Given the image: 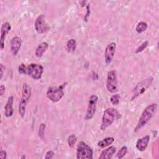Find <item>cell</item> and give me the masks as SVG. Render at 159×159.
<instances>
[{
	"label": "cell",
	"mask_w": 159,
	"mask_h": 159,
	"mask_svg": "<svg viewBox=\"0 0 159 159\" xmlns=\"http://www.w3.org/2000/svg\"><path fill=\"white\" fill-rule=\"evenodd\" d=\"M157 108V104L153 103L148 105L144 109L135 128V132H137L139 130H140L149 122V120L155 114Z\"/></svg>",
	"instance_id": "1"
},
{
	"label": "cell",
	"mask_w": 159,
	"mask_h": 159,
	"mask_svg": "<svg viewBox=\"0 0 159 159\" xmlns=\"http://www.w3.org/2000/svg\"><path fill=\"white\" fill-rule=\"evenodd\" d=\"M121 117L120 113L115 108L109 107L106 109L103 114L102 117V122L101 125V129L102 130H106L116 120Z\"/></svg>",
	"instance_id": "2"
},
{
	"label": "cell",
	"mask_w": 159,
	"mask_h": 159,
	"mask_svg": "<svg viewBox=\"0 0 159 159\" xmlns=\"http://www.w3.org/2000/svg\"><path fill=\"white\" fill-rule=\"evenodd\" d=\"M31 96V88L27 83H24L22 89V96L19 102V111L20 116L24 117L25 113L26 106Z\"/></svg>",
	"instance_id": "3"
},
{
	"label": "cell",
	"mask_w": 159,
	"mask_h": 159,
	"mask_svg": "<svg viewBox=\"0 0 159 159\" xmlns=\"http://www.w3.org/2000/svg\"><path fill=\"white\" fill-rule=\"evenodd\" d=\"M93 150L85 142H79L76 149V158L78 159H92Z\"/></svg>",
	"instance_id": "4"
},
{
	"label": "cell",
	"mask_w": 159,
	"mask_h": 159,
	"mask_svg": "<svg viewBox=\"0 0 159 159\" xmlns=\"http://www.w3.org/2000/svg\"><path fill=\"white\" fill-rule=\"evenodd\" d=\"M66 83H63L58 87L52 86L49 88L47 91V98L53 102L60 101L64 95L63 89Z\"/></svg>",
	"instance_id": "5"
},
{
	"label": "cell",
	"mask_w": 159,
	"mask_h": 159,
	"mask_svg": "<svg viewBox=\"0 0 159 159\" xmlns=\"http://www.w3.org/2000/svg\"><path fill=\"white\" fill-rule=\"evenodd\" d=\"M153 81V78H149L142 80L137 84L133 89L131 100H134L141 94H142L151 85Z\"/></svg>",
	"instance_id": "6"
},
{
	"label": "cell",
	"mask_w": 159,
	"mask_h": 159,
	"mask_svg": "<svg viewBox=\"0 0 159 159\" xmlns=\"http://www.w3.org/2000/svg\"><path fill=\"white\" fill-rule=\"evenodd\" d=\"M118 80L117 73L115 70H111L108 72L106 80L107 89L111 93H115L117 91Z\"/></svg>",
	"instance_id": "7"
},
{
	"label": "cell",
	"mask_w": 159,
	"mask_h": 159,
	"mask_svg": "<svg viewBox=\"0 0 159 159\" xmlns=\"http://www.w3.org/2000/svg\"><path fill=\"white\" fill-rule=\"evenodd\" d=\"M98 101V98L97 96L94 94L90 96L88 101V105L86 115L84 116V119L86 120L91 119L95 115L96 108H97Z\"/></svg>",
	"instance_id": "8"
},
{
	"label": "cell",
	"mask_w": 159,
	"mask_h": 159,
	"mask_svg": "<svg viewBox=\"0 0 159 159\" xmlns=\"http://www.w3.org/2000/svg\"><path fill=\"white\" fill-rule=\"evenodd\" d=\"M43 72V67L37 63H31L27 66V73L34 80L41 78Z\"/></svg>",
	"instance_id": "9"
},
{
	"label": "cell",
	"mask_w": 159,
	"mask_h": 159,
	"mask_svg": "<svg viewBox=\"0 0 159 159\" xmlns=\"http://www.w3.org/2000/svg\"><path fill=\"white\" fill-rule=\"evenodd\" d=\"M35 29L37 32L39 34H42L47 32L49 27L45 21V17L43 14H41L37 17L35 22Z\"/></svg>",
	"instance_id": "10"
},
{
	"label": "cell",
	"mask_w": 159,
	"mask_h": 159,
	"mask_svg": "<svg viewBox=\"0 0 159 159\" xmlns=\"http://www.w3.org/2000/svg\"><path fill=\"white\" fill-rule=\"evenodd\" d=\"M116 49V43L115 42H111L107 45L104 52L105 61L107 65H109L112 62L114 57Z\"/></svg>",
	"instance_id": "11"
},
{
	"label": "cell",
	"mask_w": 159,
	"mask_h": 159,
	"mask_svg": "<svg viewBox=\"0 0 159 159\" xmlns=\"http://www.w3.org/2000/svg\"><path fill=\"white\" fill-rule=\"evenodd\" d=\"M11 29V25L10 23L8 22H6L3 23L1 25V38H0V41H1V50L4 49V40L6 37V35L9 32V31Z\"/></svg>",
	"instance_id": "12"
},
{
	"label": "cell",
	"mask_w": 159,
	"mask_h": 159,
	"mask_svg": "<svg viewBox=\"0 0 159 159\" xmlns=\"http://www.w3.org/2000/svg\"><path fill=\"white\" fill-rule=\"evenodd\" d=\"M10 43H11V51L13 54V55L16 56L19 52L21 47L22 40L19 37L16 36L11 39Z\"/></svg>",
	"instance_id": "13"
},
{
	"label": "cell",
	"mask_w": 159,
	"mask_h": 159,
	"mask_svg": "<svg viewBox=\"0 0 159 159\" xmlns=\"http://www.w3.org/2000/svg\"><path fill=\"white\" fill-rule=\"evenodd\" d=\"M13 102H14V97L12 96H11L8 98V99L4 106V114H5V116L7 117H10L13 114V112H14Z\"/></svg>",
	"instance_id": "14"
},
{
	"label": "cell",
	"mask_w": 159,
	"mask_h": 159,
	"mask_svg": "<svg viewBox=\"0 0 159 159\" xmlns=\"http://www.w3.org/2000/svg\"><path fill=\"white\" fill-rule=\"evenodd\" d=\"M150 140V136L147 135L140 139H139L136 143V148L140 152H143L145 150L146 148L148 146V142Z\"/></svg>",
	"instance_id": "15"
},
{
	"label": "cell",
	"mask_w": 159,
	"mask_h": 159,
	"mask_svg": "<svg viewBox=\"0 0 159 159\" xmlns=\"http://www.w3.org/2000/svg\"><path fill=\"white\" fill-rule=\"evenodd\" d=\"M116 152V147L114 146H111L106 149H104L101 153L99 157V159H110Z\"/></svg>",
	"instance_id": "16"
},
{
	"label": "cell",
	"mask_w": 159,
	"mask_h": 159,
	"mask_svg": "<svg viewBox=\"0 0 159 159\" xmlns=\"http://www.w3.org/2000/svg\"><path fill=\"white\" fill-rule=\"evenodd\" d=\"M48 48V43L46 42H41L37 46L35 50V55L38 58H40L42 57L43 53L47 51Z\"/></svg>",
	"instance_id": "17"
},
{
	"label": "cell",
	"mask_w": 159,
	"mask_h": 159,
	"mask_svg": "<svg viewBox=\"0 0 159 159\" xmlns=\"http://www.w3.org/2000/svg\"><path fill=\"white\" fill-rule=\"evenodd\" d=\"M114 141V139L113 137H106L103 140L99 141L98 143V145L101 148H104L111 145Z\"/></svg>",
	"instance_id": "18"
},
{
	"label": "cell",
	"mask_w": 159,
	"mask_h": 159,
	"mask_svg": "<svg viewBox=\"0 0 159 159\" xmlns=\"http://www.w3.org/2000/svg\"><path fill=\"white\" fill-rule=\"evenodd\" d=\"M76 48V40L73 39H70L66 43V49L68 52H73Z\"/></svg>",
	"instance_id": "19"
},
{
	"label": "cell",
	"mask_w": 159,
	"mask_h": 159,
	"mask_svg": "<svg viewBox=\"0 0 159 159\" xmlns=\"http://www.w3.org/2000/svg\"><path fill=\"white\" fill-rule=\"evenodd\" d=\"M148 27V25L146 22L141 21L140 22H139L135 27V30L137 33L139 34H141L143 33V32H145L147 29Z\"/></svg>",
	"instance_id": "20"
},
{
	"label": "cell",
	"mask_w": 159,
	"mask_h": 159,
	"mask_svg": "<svg viewBox=\"0 0 159 159\" xmlns=\"http://www.w3.org/2000/svg\"><path fill=\"white\" fill-rule=\"evenodd\" d=\"M76 141H77V137L75 135V134H71L68 137V146L70 148L74 147L75 145L76 144Z\"/></svg>",
	"instance_id": "21"
},
{
	"label": "cell",
	"mask_w": 159,
	"mask_h": 159,
	"mask_svg": "<svg viewBox=\"0 0 159 159\" xmlns=\"http://www.w3.org/2000/svg\"><path fill=\"white\" fill-rule=\"evenodd\" d=\"M127 147L126 146H123L119 151L117 153V155H116V157L120 159V158H122L125 155V154L127 153Z\"/></svg>",
	"instance_id": "22"
},
{
	"label": "cell",
	"mask_w": 159,
	"mask_h": 159,
	"mask_svg": "<svg viewBox=\"0 0 159 159\" xmlns=\"http://www.w3.org/2000/svg\"><path fill=\"white\" fill-rule=\"evenodd\" d=\"M120 100V96L119 94H115L111 96L110 101L113 105H117L119 103Z\"/></svg>",
	"instance_id": "23"
},
{
	"label": "cell",
	"mask_w": 159,
	"mask_h": 159,
	"mask_svg": "<svg viewBox=\"0 0 159 159\" xmlns=\"http://www.w3.org/2000/svg\"><path fill=\"white\" fill-rule=\"evenodd\" d=\"M148 41H145L143 42L136 50H135V53H140L142 52L143 50H145L147 47L148 46Z\"/></svg>",
	"instance_id": "24"
},
{
	"label": "cell",
	"mask_w": 159,
	"mask_h": 159,
	"mask_svg": "<svg viewBox=\"0 0 159 159\" xmlns=\"http://www.w3.org/2000/svg\"><path fill=\"white\" fill-rule=\"evenodd\" d=\"M45 125L43 123H42L40 125L39 127V137H40L41 139H43L44 137V134H45Z\"/></svg>",
	"instance_id": "25"
},
{
	"label": "cell",
	"mask_w": 159,
	"mask_h": 159,
	"mask_svg": "<svg viewBox=\"0 0 159 159\" xmlns=\"http://www.w3.org/2000/svg\"><path fill=\"white\" fill-rule=\"evenodd\" d=\"M19 72L20 74H26L27 73V67L24 63H22L19 66Z\"/></svg>",
	"instance_id": "26"
},
{
	"label": "cell",
	"mask_w": 159,
	"mask_h": 159,
	"mask_svg": "<svg viewBox=\"0 0 159 159\" xmlns=\"http://www.w3.org/2000/svg\"><path fill=\"white\" fill-rule=\"evenodd\" d=\"M54 157V152L52 150H48L45 155V159H52Z\"/></svg>",
	"instance_id": "27"
},
{
	"label": "cell",
	"mask_w": 159,
	"mask_h": 159,
	"mask_svg": "<svg viewBox=\"0 0 159 159\" xmlns=\"http://www.w3.org/2000/svg\"><path fill=\"white\" fill-rule=\"evenodd\" d=\"M7 157V153L5 150H1L0 151V158L1 159H6Z\"/></svg>",
	"instance_id": "28"
},
{
	"label": "cell",
	"mask_w": 159,
	"mask_h": 159,
	"mask_svg": "<svg viewBox=\"0 0 159 159\" xmlns=\"http://www.w3.org/2000/svg\"><path fill=\"white\" fill-rule=\"evenodd\" d=\"M4 70H5V67L3 66L2 64H1L0 65V79L2 78Z\"/></svg>",
	"instance_id": "29"
},
{
	"label": "cell",
	"mask_w": 159,
	"mask_h": 159,
	"mask_svg": "<svg viewBox=\"0 0 159 159\" xmlns=\"http://www.w3.org/2000/svg\"><path fill=\"white\" fill-rule=\"evenodd\" d=\"M86 8H87V12H86V16L84 17V19L85 21H87V20H88V17H89V14H90V11H89V4H88V6H87Z\"/></svg>",
	"instance_id": "30"
},
{
	"label": "cell",
	"mask_w": 159,
	"mask_h": 159,
	"mask_svg": "<svg viewBox=\"0 0 159 159\" xmlns=\"http://www.w3.org/2000/svg\"><path fill=\"white\" fill-rule=\"evenodd\" d=\"M5 86L4 85H1L0 86V96H2L5 92Z\"/></svg>",
	"instance_id": "31"
}]
</instances>
